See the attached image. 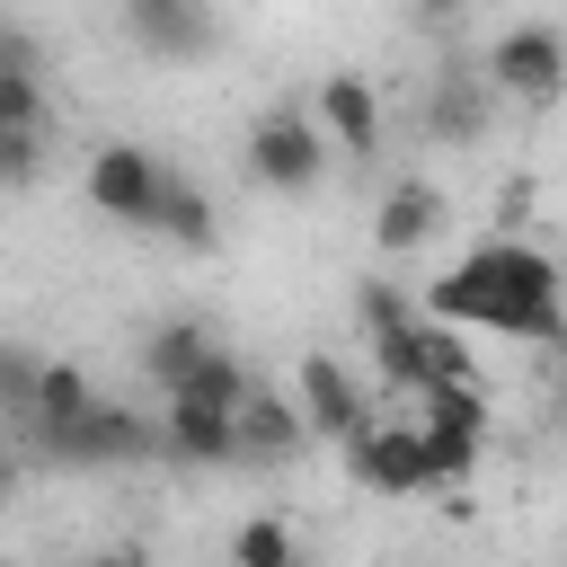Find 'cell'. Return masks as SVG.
I'll return each mask as SVG.
<instances>
[{"instance_id": "9a60e30c", "label": "cell", "mask_w": 567, "mask_h": 567, "mask_svg": "<svg viewBox=\"0 0 567 567\" xmlns=\"http://www.w3.org/2000/svg\"><path fill=\"white\" fill-rule=\"evenodd\" d=\"M301 443H310L301 399H284V390H248V408H239V452H248V461H292Z\"/></svg>"}, {"instance_id": "7a4b0ae2", "label": "cell", "mask_w": 567, "mask_h": 567, "mask_svg": "<svg viewBox=\"0 0 567 567\" xmlns=\"http://www.w3.org/2000/svg\"><path fill=\"white\" fill-rule=\"evenodd\" d=\"M168 186H177V168H168L159 151H142V142H106V151H89V168H80V195H89L106 221H133V230H159Z\"/></svg>"}, {"instance_id": "ffe728a7", "label": "cell", "mask_w": 567, "mask_h": 567, "mask_svg": "<svg viewBox=\"0 0 567 567\" xmlns=\"http://www.w3.org/2000/svg\"><path fill=\"white\" fill-rule=\"evenodd\" d=\"M354 319H363V337H399V328L425 319V310H416L399 284H363V292H354Z\"/></svg>"}, {"instance_id": "7402d4cb", "label": "cell", "mask_w": 567, "mask_h": 567, "mask_svg": "<svg viewBox=\"0 0 567 567\" xmlns=\"http://www.w3.org/2000/svg\"><path fill=\"white\" fill-rule=\"evenodd\" d=\"M89 567H142V558H133V549H115V558H89Z\"/></svg>"}, {"instance_id": "e0dca14e", "label": "cell", "mask_w": 567, "mask_h": 567, "mask_svg": "<svg viewBox=\"0 0 567 567\" xmlns=\"http://www.w3.org/2000/svg\"><path fill=\"white\" fill-rule=\"evenodd\" d=\"M159 239H177L186 257H204V248L221 239V221H213V195L177 177V186H168V213H159Z\"/></svg>"}, {"instance_id": "6da1fadb", "label": "cell", "mask_w": 567, "mask_h": 567, "mask_svg": "<svg viewBox=\"0 0 567 567\" xmlns=\"http://www.w3.org/2000/svg\"><path fill=\"white\" fill-rule=\"evenodd\" d=\"M425 310L452 319V328H487V337H523V346H567V275L532 239H478L461 266H443L425 284Z\"/></svg>"}, {"instance_id": "2e32d148", "label": "cell", "mask_w": 567, "mask_h": 567, "mask_svg": "<svg viewBox=\"0 0 567 567\" xmlns=\"http://www.w3.org/2000/svg\"><path fill=\"white\" fill-rule=\"evenodd\" d=\"M204 354H213V328H204V319H159V328L142 337V381L177 390V381H186Z\"/></svg>"}, {"instance_id": "5bb4252c", "label": "cell", "mask_w": 567, "mask_h": 567, "mask_svg": "<svg viewBox=\"0 0 567 567\" xmlns=\"http://www.w3.org/2000/svg\"><path fill=\"white\" fill-rule=\"evenodd\" d=\"M434 230H443V186H425V177L390 186L381 213H372V248H381V257H416Z\"/></svg>"}, {"instance_id": "30bf717a", "label": "cell", "mask_w": 567, "mask_h": 567, "mask_svg": "<svg viewBox=\"0 0 567 567\" xmlns=\"http://www.w3.org/2000/svg\"><path fill=\"white\" fill-rule=\"evenodd\" d=\"M292 399H301V416H310V434H328V443H363L381 416L363 408V390H354V372L337 363V354H301V372H292Z\"/></svg>"}, {"instance_id": "3957f363", "label": "cell", "mask_w": 567, "mask_h": 567, "mask_svg": "<svg viewBox=\"0 0 567 567\" xmlns=\"http://www.w3.org/2000/svg\"><path fill=\"white\" fill-rule=\"evenodd\" d=\"M328 124L319 115H301V106H266L257 124H248V177L266 186V195H310L319 177H328Z\"/></svg>"}, {"instance_id": "4fadbf2b", "label": "cell", "mask_w": 567, "mask_h": 567, "mask_svg": "<svg viewBox=\"0 0 567 567\" xmlns=\"http://www.w3.org/2000/svg\"><path fill=\"white\" fill-rule=\"evenodd\" d=\"M310 115L328 124V142H337V151H354V159H372V151H381V97H372V80H354V71H328Z\"/></svg>"}, {"instance_id": "277c9868", "label": "cell", "mask_w": 567, "mask_h": 567, "mask_svg": "<svg viewBox=\"0 0 567 567\" xmlns=\"http://www.w3.org/2000/svg\"><path fill=\"white\" fill-rule=\"evenodd\" d=\"M416 425H425V443H434V478L443 487H470V470H478V452H487V390L478 381H425L416 390Z\"/></svg>"}, {"instance_id": "603a6c76", "label": "cell", "mask_w": 567, "mask_h": 567, "mask_svg": "<svg viewBox=\"0 0 567 567\" xmlns=\"http://www.w3.org/2000/svg\"><path fill=\"white\" fill-rule=\"evenodd\" d=\"M558 354H567V346H558ZM558 416H567V381H558Z\"/></svg>"}, {"instance_id": "7c38bea8", "label": "cell", "mask_w": 567, "mask_h": 567, "mask_svg": "<svg viewBox=\"0 0 567 567\" xmlns=\"http://www.w3.org/2000/svg\"><path fill=\"white\" fill-rule=\"evenodd\" d=\"M159 434H168V461H186V470L248 461V452H239V408H213V399H168Z\"/></svg>"}, {"instance_id": "8fae6325", "label": "cell", "mask_w": 567, "mask_h": 567, "mask_svg": "<svg viewBox=\"0 0 567 567\" xmlns=\"http://www.w3.org/2000/svg\"><path fill=\"white\" fill-rule=\"evenodd\" d=\"M124 9V35L142 44V53H159V62H195V53H213V0H115Z\"/></svg>"}, {"instance_id": "44dd1931", "label": "cell", "mask_w": 567, "mask_h": 567, "mask_svg": "<svg viewBox=\"0 0 567 567\" xmlns=\"http://www.w3.org/2000/svg\"><path fill=\"white\" fill-rule=\"evenodd\" d=\"M470 0H416V18H461Z\"/></svg>"}, {"instance_id": "8992f818", "label": "cell", "mask_w": 567, "mask_h": 567, "mask_svg": "<svg viewBox=\"0 0 567 567\" xmlns=\"http://www.w3.org/2000/svg\"><path fill=\"white\" fill-rule=\"evenodd\" d=\"M478 71H487L496 97H514V106H558V97H567V35L540 27V18H523V27H505V35L487 44Z\"/></svg>"}, {"instance_id": "d6986e66", "label": "cell", "mask_w": 567, "mask_h": 567, "mask_svg": "<svg viewBox=\"0 0 567 567\" xmlns=\"http://www.w3.org/2000/svg\"><path fill=\"white\" fill-rule=\"evenodd\" d=\"M168 399H213V408H248V372H239V354H221V346H213V354H204V363H195V372H186V381H177Z\"/></svg>"}, {"instance_id": "9c48e42d", "label": "cell", "mask_w": 567, "mask_h": 567, "mask_svg": "<svg viewBox=\"0 0 567 567\" xmlns=\"http://www.w3.org/2000/svg\"><path fill=\"white\" fill-rule=\"evenodd\" d=\"M487 115H496V80L487 71H434L425 97H416V133L443 142V151H470L487 133Z\"/></svg>"}, {"instance_id": "5b68a950", "label": "cell", "mask_w": 567, "mask_h": 567, "mask_svg": "<svg viewBox=\"0 0 567 567\" xmlns=\"http://www.w3.org/2000/svg\"><path fill=\"white\" fill-rule=\"evenodd\" d=\"M53 461H80V470H115V461H151V452H168V434L151 425V416H133V408H115V399H89L71 425H53V434H35Z\"/></svg>"}, {"instance_id": "52a82bcc", "label": "cell", "mask_w": 567, "mask_h": 567, "mask_svg": "<svg viewBox=\"0 0 567 567\" xmlns=\"http://www.w3.org/2000/svg\"><path fill=\"white\" fill-rule=\"evenodd\" d=\"M346 470L372 487V496H434L443 478H434V443H425V425L408 416V425H372L363 443H346Z\"/></svg>"}, {"instance_id": "ba28073f", "label": "cell", "mask_w": 567, "mask_h": 567, "mask_svg": "<svg viewBox=\"0 0 567 567\" xmlns=\"http://www.w3.org/2000/svg\"><path fill=\"white\" fill-rule=\"evenodd\" d=\"M372 363H381V381H399V390H425V381H470V354H461V337H452V319H408L399 337H372Z\"/></svg>"}, {"instance_id": "ac0fdd59", "label": "cell", "mask_w": 567, "mask_h": 567, "mask_svg": "<svg viewBox=\"0 0 567 567\" xmlns=\"http://www.w3.org/2000/svg\"><path fill=\"white\" fill-rule=\"evenodd\" d=\"M230 567H301V540L275 523V514H248L230 532Z\"/></svg>"}]
</instances>
